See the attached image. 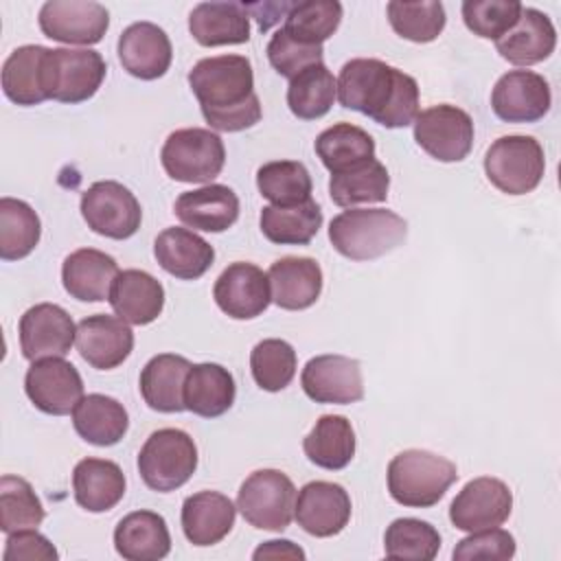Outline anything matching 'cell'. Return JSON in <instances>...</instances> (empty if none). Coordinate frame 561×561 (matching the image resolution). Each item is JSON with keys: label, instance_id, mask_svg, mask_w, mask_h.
I'll list each match as a JSON object with an SVG mask.
<instances>
[{"label": "cell", "instance_id": "7dc6e473", "mask_svg": "<svg viewBox=\"0 0 561 561\" xmlns=\"http://www.w3.org/2000/svg\"><path fill=\"white\" fill-rule=\"evenodd\" d=\"M250 370L261 390L278 392L296 375V351L289 342L270 337L261 340L250 353Z\"/></svg>", "mask_w": 561, "mask_h": 561}, {"label": "cell", "instance_id": "4dcf8cb0", "mask_svg": "<svg viewBox=\"0 0 561 561\" xmlns=\"http://www.w3.org/2000/svg\"><path fill=\"white\" fill-rule=\"evenodd\" d=\"M114 548L127 561H158L171 550V535L162 515L134 511L114 528Z\"/></svg>", "mask_w": 561, "mask_h": 561}, {"label": "cell", "instance_id": "db71d44e", "mask_svg": "<svg viewBox=\"0 0 561 561\" xmlns=\"http://www.w3.org/2000/svg\"><path fill=\"white\" fill-rule=\"evenodd\" d=\"M254 559H305V550L298 548L296 543H291L289 539H272V541H263L254 554Z\"/></svg>", "mask_w": 561, "mask_h": 561}, {"label": "cell", "instance_id": "d6986e66", "mask_svg": "<svg viewBox=\"0 0 561 561\" xmlns=\"http://www.w3.org/2000/svg\"><path fill=\"white\" fill-rule=\"evenodd\" d=\"M294 517L305 533L333 537L342 533L351 519V497L342 484L327 480L307 482L298 491Z\"/></svg>", "mask_w": 561, "mask_h": 561}, {"label": "cell", "instance_id": "83f0119b", "mask_svg": "<svg viewBox=\"0 0 561 561\" xmlns=\"http://www.w3.org/2000/svg\"><path fill=\"white\" fill-rule=\"evenodd\" d=\"M107 300L121 320L142 327L162 313L164 287L149 272L123 270L118 272Z\"/></svg>", "mask_w": 561, "mask_h": 561}, {"label": "cell", "instance_id": "d6a6232c", "mask_svg": "<svg viewBox=\"0 0 561 561\" xmlns=\"http://www.w3.org/2000/svg\"><path fill=\"white\" fill-rule=\"evenodd\" d=\"M234 397L237 386L228 368L213 362L191 366L184 381V408L188 412L215 419L232 408Z\"/></svg>", "mask_w": 561, "mask_h": 561}, {"label": "cell", "instance_id": "30bf717a", "mask_svg": "<svg viewBox=\"0 0 561 561\" xmlns=\"http://www.w3.org/2000/svg\"><path fill=\"white\" fill-rule=\"evenodd\" d=\"M81 215L88 228L107 239H129L138 232L142 210L136 195L114 180H101L81 195Z\"/></svg>", "mask_w": 561, "mask_h": 561}, {"label": "cell", "instance_id": "7a4b0ae2", "mask_svg": "<svg viewBox=\"0 0 561 561\" xmlns=\"http://www.w3.org/2000/svg\"><path fill=\"white\" fill-rule=\"evenodd\" d=\"M188 85L206 123L217 131H241L261 121L252 64L243 55L199 59L188 72Z\"/></svg>", "mask_w": 561, "mask_h": 561}, {"label": "cell", "instance_id": "ab89813d", "mask_svg": "<svg viewBox=\"0 0 561 561\" xmlns=\"http://www.w3.org/2000/svg\"><path fill=\"white\" fill-rule=\"evenodd\" d=\"M388 188H390L388 169L377 158L351 171L335 173L329 180V195L333 204L342 208H353L357 204L386 202Z\"/></svg>", "mask_w": 561, "mask_h": 561}, {"label": "cell", "instance_id": "bcb514c9", "mask_svg": "<svg viewBox=\"0 0 561 561\" xmlns=\"http://www.w3.org/2000/svg\"><path fill=\"white\" fill-rule=\"evenodd\" d=\"M44 506L33 486L20 476L0 478V530L15 533L37 528L44 522Z\"/></svg>", "mask_w": 561, "mask_h": 561}, {"label": "cell", "instance_id": "52a82bcc", "mask_svg": "<svg viewBox=\"0 0 561 561\" xmlns=\"http://www.w3.org/2000/svg\"><path fill=\"white\" fill-rule=\"evenodd\" d=\"M546 171V156L533 136H502L484 153V173L489 182L506 195H526L535 191Z\"/></svg>", "mask_w": 561, "mask_h": 561}, {"label": "cell", "instance_id": "d590c367", "mask_svg": "<svg viewBox=\"0 0 561 561\" xmlns=\"http://www.w3.org/2000/svg\"><path fill=\"white\" fill-rule=\"evenodd\" d=\"M313 149L331 175L351 171L375 158L373 136L351 123H335L320 131Z\"/></svg>", "mask_w": 561, "mask_h": 561}, {"label": "cell", "instance_id": "8992f818", "mask_svg": "<svg viewBox=\"0 0 561 561\" xmlns=\"http://www.w3.org/2000/svg\"><path fill=\"white\" fill-rule=\"evenodd\" d=\"M160 162L171 180L204 184L221 173L226 162V147L224 140L210 129H175L162 145Z\"/></svg>", "mask_w": 561, "mask_h": 561}, {"label": "cell", "instance_id": "e0dca14e", "mask_svg": "<svg viewBox=\"0 0 561 561\" xmlns=\"http://www.w3.org/2000/svg\"><path fill=\"white\" fill-rule=\"evenodd\" d=\"M213 298L226 316L234 320H252L272 302L270 278L252 263H230L215 280Z\"/></svg>", "mask_w": 561, "mask_h": 561}, {"label": "cell", "instance_id": "ffe728a7", "mask_svg": "<svg viewBox=\"0 0 561 561\" xmlns=\"http://www.w3.org/2000/svg\"><path fill=\"white\" fill-rule=\"evenodd\" d=\"M77 351L96 370L121 366L134 348V331L118 316H88L77 324Z\"/></svg>", "mask_w": 561, "mask_h": 561}, {"label": "cell", "instance_id": "5bb4252c", "mask_svg": "<svg viewBox=\"0 0 561 561\" xmlns=\"http://www.w3.org/2000/svg\"><path fill=\"white\" fill-rule=\"evenodd\" d=\"M513 508L511 489L491 476L473 478L451 500L449 519L458 530L476 533L502 526Z\"/></svg>", "mask_w": 561, "mask_h": 561}, {"label": "cell", "instance_id": "7bdbcfd3", "mask_svg": "<svg viewBox=\"0 0 561 561\" xmlns=\"http://www.w3.org/2000/svg\"><path fill=\"white\" fill-rule=\"evenodd\" d=\"M342 22V4L337 0L294 2L285 18V33L296 42L322 46Z\"/></svg>", "mask_w": 561, "mask_h": 561}, {"label": "cell", "instance_id": "5b68a950", "mask_svg": "<svg viewBox=\"0 0 561 561\" xmlns=\"http://www.w3.org/2000/svg\"><path fill=\"white\" fill-rule=\"evenodd\" d=\"M197 469L195 440L178 427H164L149 434L138 454V473L142 482L158 493L180 489Z\"/></svg>", "mask_w": 561, "mask_h": 561}, {"label": "cell", "instance_id": "7c38bea8", "mask_svg": "<svg viewBox=\"0 0 561 561\" xmlns=\"http://www.w3.org/2000/svg\"><path fill=\"white\" fill-rule=\"evenodd\" d=\"M39 28L61 44H99L110 26V13L94 0H48L39 9Z\"/></svg>", "mask_w": 561, "mask_h": 561}, {"label": "cell", "instance_id": "e575fe53", "mask_svg": "<svg viewBox=\"0 0 561 561\" xmlns=\"http://www.w3.org/2000/svg\"><path fill=\"white\" fill-rule=\"evenodd\" d=\"M48 48L39 44H26L15 48L2 66V90L15 105H39L44 103V59Z\"/></svg>", "mask_w": 561, "mask_h": 561}, {"label": "cell", "instance_id": "f5cc1de1", "mask_svg": "<svg viewBox=\"0 0 561 561\" xmlns=\"http://www.w3.org/2000/svg\"><path fill=\"white\" fill-rule=\"evenodd\" d=\"M294 2H243L248 15H252L259 24V31L265 33L274 24H278L283 18H287Z\"/></svg>", "mask_w": 561, "mask_h": 561}, {"label": "cell", "instance_id": "2e32d148", "mask_svg": "<svg viewBox=\"0 0 561 561\" xmlns=\"http://www.w3.org/2000/svg\"><path fill=\"white\" fill-rule=\"evenodd\" d=\"M305 394L316 403L348 405L364 397L362 366L346 355L311 357L300 375Z\"/></svg>", "mask_w": 561, "mask_h": 561}, {"label": "cell", "instance_id": "603a6c76", "mask_svg": "<svg viewBox=\"0 0 561 561\" xmlns=\"http://www.w3.org/2000/svg\"><path fill=\"white\" fill-rule=\"evenodd\" d=\"M116 276L118 263L110 254L94 248L75 250L64 259L61 265L64 289L81 302L107 300Z\"/></svg>", "mask_w": 561, "mask_h": 561}, {"label": "cell", "instance_id": "7402d4cb", "mask_svg": "<svg viewBox=\"0 0 561 561\" xmlns=\"http://www.w3.org/2000/svg\"><path fill=\"white\" fill-rule=\"evenodd\" d=\"M173 213L193 230L224 232L239 219V197L226 184H206L180 193Z\"/></svg>", "mask_w": 561, "mask_h": 561}, {"label": "cell", "instance_id": "d4e9b609", "mask_svg": "<svg viewBox=\"0 0 561 561\" xmlns=\"http://www.w3.org/2000/svg\"><path fill=\"white\" fill-rule=\"evenodd\" d=\"M153 256L167 274L180 280H195L213 265L215 250L193 230L173 226L156 237Z\"/></svg>", "mask_w": 561, "mask_h": 561}, {"label": "cell", "instance_id": "f907efd6", "mask_svg": "<svg viewBox=\"0 0 561 561\" xmlns=\"http://www.w3.org/2000/svg\"><path fill=\"white\" fill-rule=\"evenodd\" d=\"M515 554V539L504 528H484L476 530L469 537L460 539L451 552L456 561H469V559H497L506 561Z\"/></svg>", "mask_w": 561, "mask_h": 561}, {"label": "cell", "instance_id": "ee69618b", "mask_svg": "<svg viewBox=\"0 0 561 561\" xmlns=\"http://www.w3.org/2000/svg\"><path fill=\"white\" fill-rule=\"evenodd\" d=\"M388 22L392 31L410 42L427 44L434 42L447 22L443 2L436 0H419V2H388L386 7Z\"/></svg>", "mask_w": 561, "mask_h": 561}, {"label": "cell", "instance_id": "9c48e42d", "mask_svg": "<svg viewBox=\"0 0 561 561\" xmlns=\"http://www.w3.org/2000/svg\"><path fill=\"white\" fill-rule=\"evenodd\" d=\"M296 486L278 469H259L250 473L237 495V508L243 519L261 530H285L294 519Z\"/></svg>", "mask_w": 561, "mask_h": 561}, {"label": "cell", "instance_id": "cb8c5ba5", "mask_svg": "<svg viewBox=\"0 0 561 561\" xmlns=\"http://www.w3.org/2000/svg\"><path fill=\"white\" fill-rule=\"evenodd\" d=\"M272 300L287 311L311 307L322 291V270L309 256H283L267 272Z\"/></svg>", "mask_w": 561, "mask_h": 561}, {"label": "cell", "instance_id": "8fae6325", "mask_svg": "<svg viewBox=\"0 0 561 561\" xmlns=\"http://www.w3.org/2000/svg\"><path fill=\"white\" fill-rule=\"evenodd\" d=\"M412 125L416 145L438 162H460L473 147V121L456 105H432Z\"/></svg>", "mask_w": 561, "mask_h": 561}, {"label": "cell", "instance_id": "8d00e7d4", "mask_svg": "<svg viewBox=\"0 0 561 561\" xmlns=\"http://www.w3.org/2000/svg\"><path fill=\"white\" fill-rule=\"evenodd\" d=\"M305 456L322 469L340 471L355 456V430L342 414H324L302 440Z\"/></svg>", "mask_w": 561, "mask_h": 561}, {"label": "cell", "instance_id": "60d3db41", "mask_svg": "<svg viewBox=\"0 0 561 561\" xmlns=\"http://www.w3.org/2000/svg\"><path fill=\"white\" fill-rule=\"evenodd\" d=\"M42 237L37 213L22 199H0V256L2 261H20L28 256Z\"/></svg>", "mask_w": 561, "mask_h": 561}, {"label": "cell", "instance_id": "44dd1931", "mask_svg": "<svg viewBox=\"0 0 561 561\" xmlns=\"http://www.w3.org/2000/svg\"><path fill=\"white\" fill-rule=\"evenodd\" d=\"M118 59L131 77L153 81L171 66V39L153 22H134L118 37Z\"/></svg>", "mask_w": 561, "mask_h": 561}, {"label": "cell", "instance_id": "277c9868", "mask_svg": "<svg viewBox=\"0 0 561 561\" xmlns=\"http://www.w3.org/2000/svg\"><path fill=\"white\" fill-rule=\"evenodd\" d=\"M386 478L394 502L410 508H430L458 480V469L449 458L434 451L405 449L390 460Z\"/></svg>", "mask_w": 561, "mask_h": 561}, {"label": "cell", "instance_id": "f1b7e54d", "mask_svg": "<svg viewBox=\"0 0 561 561\" xmlns=\"http://www.w3.org/2000/svg\"><path fill=\"white\" fill-rule=\"evenodd\" d=\"M191 362L175 353H160L151 357L140 373V394L145 403L164 414H175L184 408V381Z\"/></svg>", "mask_w": 561, "mask_h": 561}, {"label": "cell", "instance_id": "681fc988", "mask_svg": "<svg viewBox=\"0 0 561 561\" xmlns=\"http://www.w3.org/2000/svg\"><path fill=\"white\" fill-rule=\"evenodd\" d=\"M322 57H324L322 46L296 42L285 33V28H278L267 44V59L272 68L287 79H294L300 70L313 64H322Z\"/></svg>", "mask_w": 561, "mask_h": 561}, {"label": "cell", "instance_id": "ba28073f", "mask_svg": "<svg viewBox=\"0 0 561 561\" xmlns=\"http://www.w3.org/2000/svg\"><path fill=\"white\" fill-rule=\"evenodd\" d=\"M107 66L90 48H48L44 59L46 96L59 103H81L96 94Z\"/></svg>", "mask_w": 561, "mask_h": 561}, {"label": "cell", "instance_id": "b9f144b4", "mask_svg": "<svg viewBox=\"0 0 561 561\" xmlns=\"http://www.w3.org/2000/svg\"><path fill=\"white\" fill-rule=\"evenodd\" d=\"M259 193L278 206H291L311 199V175L298 160L265 162L256 171Z\"/></svg>", "mask_w": 561, "mask_h": 561}, {"label": "cell", "instance_id": "f35d334b", "mask_svg": "<svg viewBox=\"0 0 561 561\" xmlns=\"http://www.w3.org/2000/svg\"><path fill=\"white\" fill-rule=\"evenodd\" d=\"M337 99L333 72L324 64H313L289 79L287 105L300 121L322 118Z\"/></svg>", "mask_w": 561, "mask_h": 561}, {"label": "cell", "instance_id": "836d02e7", "mask_svg": "<svg viewBox=\"0 0 561 561\" xmlns=\"http://www.w3.org/2000/svg\"><path fill=\"white\" fill-rule=\"evenodd\" d=\"M75 432L90 445H116L129 427V414L121 401L107 394H88L72 410Z\"/></svg>", "mask_w": 561, "mask_h": 561}, {"label": "cell", "instance_id": "c3c4849f", "mask_svg": "<svg viewBox=\"0 0 561 561\" xmlns=\"http://www.w3.org/2000/svg\"><path fill=\"white\" fill-rule=\"evenodd\" d=\"M522 4L517 0H465L462 20L467 28L484 39H500L519 20Z\"/></svg>", "mask_w": 561, "mask_h": 561}, {"label": "cell", "instance_id": "816d5d0a", "mask_svg": "<svg viewBox=\"0 0 561 561\" xmlns=\"http://www.w3.org/2000/svg\"><path fill=\"white\" fill-rule=\"evenodd\" d=\"M57 557L59 552L55 550V546L35 528L9 533L4 541V552H2L4 561H35V559L48 561Z\"/></svg>", "mask_w": 561, "mask_h": 561}, {"label": "cell", "instance_id": "9a60e30c", "mask_svg": "<svg viewBox=\"0 0 561 561\" xmlns=\"http://www.w3.org/2000/svg\"><path fill=\"white\" fill-rule=\"evenodd\" d=\"M20 348L28 362L64 357L77 340V327L66 309L53 302L28 307L20 318Z\"/></svg>", "mask_w": 561, "mask_h": 561}, {"label": "cell", "instance_id": "74e56055", "mask_svg": "<svg viewBox=\"0 0 561 561\" xmlns=\"http://www.w3.org/2000/svg\"><path fill=\"white\" fill-rule=\"evenodd\" d=\"M261 232L278 245H307L322 226V210L313 199L278 206L270 204L261 210Z\"/></svg>", "mask_w": 561, "mask_h": 561}, {"label": "cell", "instance_id": "4fadbf2b", "mask_svg": "<svg viewBox=\"0 0 561 561\" xmlns=\"http://www.w3.org/2000/svg\"><path fill=\"white\" fill-rule=\"evenodd\" d=\"M24 390L39 412L53 416L70 414L83 399L81 375L64 357L33 362L24 377Z\"/></svg>", "mask_w": 561, "mask_h": 561}, {"label": "cell", "instance_id": "f6af8a7d", "mask_svg": "<svg viewBox=\"0 0 561 561\" xmlns=\"http://www.w3.org/2000/svg\"><path fill=\"white\" fill-rule=\"evenodd\" d=\"M440 550L438 530L423 519L399 517L383 535V552L388 559L432 561Z\"/></svg>", "mask_w": 561, "mask_h": 561}, {"label": "cell", "instance_id": "4316f807", "mask_svg": "<svg viewBox=\"0 0 561 561\" xmlns=\"http://www.w3.org/2000/svg\"><path fill=\"white\" fill-rule=\"evenodd\" d=\"M237 506L217 491H199L182 504V530L193 546H215L234 526Z\"/></svg>", "mask_w": 561, "mask_h": 561}, {"label": "cell", "instance_id": "ac0fdd59", "mask_svg": "<svg viewBox=\"0 0 561 561\" xmlns=\"http://www.w3.org/2000/svg\"><path fill=\"white\" fill-rule=\"evenodd\" d=\"M548 81L533 70H508L491 92V107L504 123H535L550 110Z\"/></svg>", "mask_w": 561, "mask_h": 561}, {"label": "cell", "instance_id": "484cf974", "mask_svg": "<svg viewBox=\"0 0 561 561\" xmlns=\"http://www.w3.org/2000/svg\"><path fill=\"white\" fill-rule=\"evenodd\" d=\"M557 46V31L552 20L533 9L522 7L517 24L495 42L497 53L515 66H533L552 55Z\"/></svg>", "mask_w": 561, "mask_h": 561}, {"label": "cell", "instance_id": "3957f363", "mask_svg": "<svg viewBox=\"0 0 561 561\" xmlns=\"http://www.w3.org/2000/svg\"><path fill=\"white\" fill-rule=\"evenodd\" d=\"M408 237V221L388 208H348L329 224L331 245L351 261H373Z\"/></svg>", "mask_w": 561, "mask_h": 561}, {"label": "cell", "instance_id": "f546056e", "mask_svg": "<svg viewBox=\"0 0 561 561\" xmlns=\"http://www.w3.org/2000/svg\"><path fill=\"white\" fill-rule=\"evenodd\" d=\"M188 31L202 46H232L250 39V15L241 2H199L188 15Z\"/></svg>", "mask_w": 561, "mask_h": 561}, {"label": "cell", "instance_id": "6da1fadb", "mask_svg": "<svg viewBox=\"0 0 561 561\" xmlns=\"http://www.w3.org/2000/svg\"><path fill=\"white\" fill-rule=\"evenodd\" d=\"M335 85L342 107L359 112L388 129L408 127L419 114L416 79L386 61L351 59L342 66Z\"/></svg>", "mask_w": 561, "mask_h": 561}, {"label": "cell", "instance_id": "1f68e13d", "mask_svg": "<svg viewBox=\"0 0 561 561\" xmlns=\"http://www.w3.org/2000/svg\"><path fill=\"white\" fill-rule=\"evenodd\" d=\"M72 491L81 508L105 513L123 500L125 473L114 460L83 458L72 471Z\"/></svg>", "mask_w": 561, "mask_h": 561}]
</instances>
